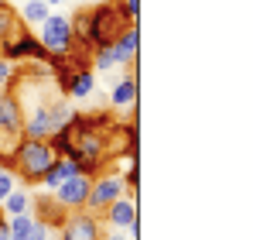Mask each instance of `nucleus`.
<instances>
[{"instance_id": "nucleus-3", "label": "nucleus", "mask_w": 253, "mask_h": 240, "mask_svg": "<svg viewBox=\"0 0 253 240\" xmlns=\"http://www.w3.org/2000/svg\"><path fill=\"white\" fill-rule=\"evenodd\" d=\"M21 141H24V110H21V100L10 89H0V161L10 158Z\"/></svg>"}, {"instance_id": "nucleus-18", "label": "nucleus", "mask_w": 253, "mask_h": 240, "mask_svg": "<svg viewBox=\"0 0 253 240\" xmlns=\"http://www.w3.org/2000/svg\"><path fill=\"white\" fill-rule=\"evenodd\" d=\"M24 240H48V223L35 220V227L28 230V237H24Z\"/></svg>"}, {"instance_id": "nucleus-12", "label": "nucleus", "mask_w": 253, "mask_h": 240, "mask_svg": "<svg viewBox=\"0 0 253 240\" xmlns=\"http://www.w3.org/2000/svg\"><path fill=\"white\" fill-rule=\"evenodd\" d=\"M110 100H113L117 110H137V79L133 76H124V79L113 86Z\"/></svg>"}, {"instance_id": "nucleus-14", "label": "nucleus", "mask_w": 253, "mask_h": 240, "mask_svg": "<svg viewBox=\"0 0 253 240\" xmlns=\"http://www.w3.org/2000/svg\"><path fill=\"white\" fill-rule=\"evenodd\" d=\"M17 14H21L24 28H38L44 17H48V3H44V0H28V3H24Z\"/></svg>"}, {"instance_id": "nucleus-2", "label": "nucleus", "mask_w": 253, "mask_h": 240, "mask_svg": "<svg viewBox=\"0 0 253 240\" xmlns=\"http://www.w3.org/2000/svg\"><path fill=\"white\" fill-rule=\"evenodd\" d=\"M130 24H137L124 10V0H103L89 7V48H103L124 35Z\"/></svg>"}, {"instance_id": "nucleus-13", "label": "nucleus", "mask_w": 253, "mask_h": 240, "mask_svg": "<svg viewBox=\"0 0 253 240\" xmlns=\"http://www.w3.org/2000/svg\"><path fill=\"white\" fill-rule=\"evenodd\" d=\"M21 31H24L21 14H17V10L3 0V3H0V45H3V41H10L14 35H21Z\"/></svg>"}, {"instance_id": "nucleus-1", "label": "nucleus", "mask_w": 253, "mask_h": 240, "mask_svg": "<svg viewBox=\"0 0 253 240\" xmlns=\"http://www.w3.org/2000/svg\"><path fill=\"white\" fill-rule=\"evenodd\" d=\"M55 148H51V141H35V137H24L17 148H14V155L7 158V168L24 182V185H38L42 182V175L55 165Z\"/></svg>"}, {"instance_id": "nucleus-6", "label": "nucleus", "mask_w": 253, "mask_h": 240, "mask_svg": "<svg viewBox=\"0 0 253 240\" xmlns=\"http://www.w3.org/2000/svg\"><path fill=\"white\" fill-rule=\"evenodd\" d=\"M89 175H69V179H62L55 189H51V199L58 202L65 213H72V209H85V196H89Z\"/></svg>"}, {"instance_id": "nucleus-16", "label": "nucleus", "mask_w": 253, "mask_h": 240, "mask_svg": "<svg viewBox=\"0 0 253 240\" xmlns=\"http://www.w3.org/2000/svg\"><path fill=\"white\" fill-rule=\"evenodd\" d=\"M10 189H17V175L7 168V161H0V202L7 199V192Z\"/></svg>"}, {"instance_id": "nucleus-15", "label": "nucleus", "mask_w": 253, "mask_h": 240, "mask_svg": "<svg viewBox=\"0 0 253 240\" xmlns=\"http://www.w3.org/2000/svg\"><path fill=\"white\" fill-rule=\"evenodd\" d=\"M0 206H3L7 216H14V213H28V209H31V196H28L24 189H10L7 199L0 202Z\"/></svg>"}, {"instance_id": "nucleus-22", "label": "nucleus", "mask_w": 253, "mask_h": 240, "mask_svg": "<svg viewBox=\"0 0 253 240\" xmlns=\"http://www.w3.org/2000/svg\"><path fill=\"white\" fill-rule=\"evenodd\" d=\"M10 237V230H7V213L0 209V240H7Z\"/></svg>"}, {"instance_id": "nucleus-4", "label": "nucleus", "mask_w": 253, "mask_h": 240, "mask_svg": "<svg viewBox=\"0 0 253 240\" xmlns=\"http://www.w3.org/2000/svg\"><path fill=\"white\" fill-rule=\"evenodd\" d=\"M0 59H7V62H42V65H48V52H44V45L28 28L21 31V35H14L10 41H3L0 45Z\"/></svg>"}, {"instance_id": "nucleus-17", "label": "nucleus", "mask_w": 253, "mask_h": 240, "mask_svg": "<svg viewBox=\"0 0 253 240\" xmlns=\"http://www.w3.org/2000/svg\"><path fill=\"white\" fill-rule=\"evenodd\" d=\"M14 76H17V65H14V62H7V59H0V89H7Z\"/></svg>"}, {"instance_id": "nucleus-9", "label": "nucleus", "mask_w": 253, "mask_h": 240, "mask_svg": "<svg viewBox=\"0 0 253 240\" xmlns=\"http://www.w3.org/2000/svg\"><path fill=\"white\" fill-rule=\"evenodd\" d=\"M137 48H140V31H137V24H130L120 38L113 41V55H117V65H133V59H137Z\"/></svg>"}, {"instance_id": "nucleus-24", "label": "nucleus", "mask_w": 253, "mask_h": 240, "mask_svg": "<svg viewBox=\"0 0 253 240\" xmlns=\"http://www.w3.org/2000/svg\"><path fill=\"white\" fill-rule=\"evenodd\" d=\"M0 3H3V0H0Z\"/></svg>"}, {"instance_id": "nucleus-20", "label": "nucleus", "mask_w": 253, "mask_h": 240, "mask_svg": "<svg viewBox=\"0 0 253 240\" xmlns=\"http://www.w3.org/2000/svg\"><path fill=\"white\" fill-rule=\"evenodd\" d=\"M99 240H133V237H130L126 230H120V227H113L110 234H99Z\"/></svg>"}, {"instance_id": "nucleus-5", "label": "nucleus", "mask_w": 253, "mask_h": 240, "mask_svg": "<svg viewBox=\"0 0 253 240\" xmlns=\"http://www.w3.org/2000/svg\"><path fill=\"white\" fill-rule=\"evenodd\" d=\"M126 189V182L120 175H92L89 182V196H85V209L89 213H103L113 199H120Z\"/></svg>"}, {"instance_id": "nucleus-10", "label": "nucleus", "mask_w": 253, "mask_h": 240, "mask_svg": "<svg viewBox=\"0 0 253 240\" xmlns=\"http://www.w3.org/2000/svg\"><path fill=\"white\" fill-rule=\"evenodd\" d=\"M103 216H106V223H110V227H120V230H126V227L137 220V202L120 196V199H113L106 209H103Z\"/></svg>"}, {"instance_id": "nucleus-11", "label": "nucleus", "mask_w": 253, "mask_h": 240, "mask_svg": "<svg viewBox=\"0 0 253 240\" xmlns=\"http://www.w3.org/2000/svg\"><path fill=\"white\" fill-rule=\"evenodd\" d=\"M69 175H79V161H76V158H55V165L42 175L38 185H44V189L51 192V189H55L62 179H69Z\"/></svg>"}, {"instance_id": "nucleus-7", "label": "nucleus", "mask_w": 253, "mask_h": 240, "mask_svg": "<svg viewBox=\"0 0 253 240\" xmlns=\"http://www.w3.org/2000/svg\"><path fill=\"white\" fill-rule=\"evenodd\" d=\"M103 227L96 220V213H65L62 220V240H99Z\"/></svg>"}, {"instance_id": "nucleus-21", "label": "nucleus", "mask_w": 253, "mask_h": 240, "mask_svg": "<svg viewBox=\"0 0 253 240\" xmlns=\"http://www.w3.org/2000/svg\"><path fill=\"white\" fill-rule=\"evenodd\" d=\"M124 10L137 21V14H140V0H124Z\"/></svg>"}, {"instance_id": "nucleus-19", "label": "nucleus", "mask_w": 253, "mask_h": 240, "mask_svg": "<svg viewBox=\"0 0 253 240\" xmlns=\"http://www.w3.org/2000/svg\"><path fill=\"white\" fill-rule=\"evenodd\" d=\"M130 189H137V182H140V168H137V158H130V172H126V179H124Z\"/></svg>"}, {"instance_id": "nucleus-23", "label": "nucleus", "mask_w": 253, "mask_h": 240, "mask_svg": "<svg viewBox=\"0 0 253 240\" xmlns=\"http://www.w3.org/2000/svg\"><path fill=\"white\" fill-rule=\"evenodd\" d=\"M44 3H48V7H51V3H65V0H44Z\"/></svg>"}, {"instance_id": "nucleus-8", "label": "nucleus", "mask_w": 253, "mask_h": 240, "mask_svg": "<svg viewBox=\"0 0 253 240\" xmlns=\"http://www.w3.org/2000/svg\"><path fill=\"white\" fill-rule=\"evenodd\" d=\"M58 82H62L65 100H83V96H89V93L96 89V76H92V69H72V72L58 76Z\"/></svg>"}]
</instances>
